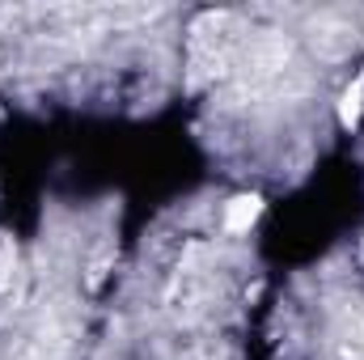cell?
<instances>
[{
  "label": "cell",
  "instance_id": "obj_1",
  "mask_svg": "<svg viewBox=\"0 0 364 360\" xmlns=\"http://www.w3.org/2000/svg\"><path fill=\"white\" fill-rule=\"evenodd\" d=\"M255 216H259V199H255V195H242V199L229 203V212H225V229H229V233H246V229L255 225Z\"/></svg>",
  "mask_w": 364,
  "mask_h": 360
},
{
  "label": "cell",
  "instance_id": "obj_2",
  "mask_svg": "<svg viewBox=\"0 0 364 360\" xmlns=\"http://www.w3.org/2000/svg\"><path fill=\"white\" fill-rule=\"evenodd\" d=\"M360 102H364V85H352V90L343 93V102H339V119H343V127H352V123L360 119Z\"/></svg>",
  "mask_w": 364,
  "mask_h": 360
}]
</instances>
